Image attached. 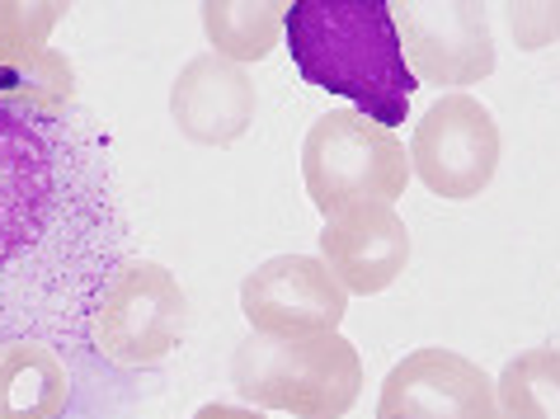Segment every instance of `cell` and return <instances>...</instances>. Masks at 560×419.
Here are the masks:
<instances>
[{"label": "cell", "instance_id": "cell-15", "mask_svg": "<svg viewBox=\"0 0 560 419\" xmlns=\"http://www.w3.org/2000/svg\"><path fill=\"white\" fill-rule=\"evenodd\" d=\"M500 419H560V349H523L494 382Z\"/></svg>", "mask_w": 560, "mask_h": 419}, {"label": "cell", "instance_id": "cell-13", "mask_svg": "<svg viewBox=\"0 0 560 419\" xmlns=\"http://www.w3.org/2000/svg\"><path fill=\"white\" fill-rule=\"evenodd\" d=\"M198 20H203V34L217 57L250 67V61L269 57V48L283 38L288 5H278V0H208V5H198Z\"/></svg>", "mask_w": 560, "mask_h": 419}, {"label": "cell", "instance_id": "cell-18", "mask_svg": "<svg viewBox=\"0 0 560 419\" xmlns=\"http://www.w3.org/2000/svg\"><path fill=\"white\" fill-rule=\"evenodd\" d=\"M194 419H269L264 410L255 406H226V400H208V406H198Z\"/></svg>", "mask_w": 560, "mask_h": 419}, {"label": "cell", "instance_id": "cell-4", "mask_svg": "<svg viewBox=\"0 0 560 419\" xmlns=\"http://www.w3.org/2000/svg\"><path fill=\"white\" fill-rule=\"evenodd\" d=\"M410 151L406 142L363 118L358 108H330L306 128L302 142V184L320 217H335L358 203L396 208L410 189Z\"/></svg>", "mask_w": 560, "mask_h": 419}, {"label": "cell", "instance_id": "cell-11", "mask_svg": "<svg viewBox=\"0 0 560 419\" xmlns=\"http://www.w3.org/2000/svg\"><path fill=\"white\" fill-rule=\"evenodd\" d=\"M259 108V90L250 71L236 61H222L217 53H203L184 61L175 85H170V118L194 147H231L250 132Z\"/></svg>", "mask_w": 560, "mask_h": 419}, {"label": "cell", "instance_id": "cell-5", "mask_svg": "<svg viewBox=\"0 0 560 419\" xmlns=\"http://www.w3.org/2000/svg\"><path fill=\"white\" fill-rule=\"evenodd\" d=\"M189 335V298L179 278L155 259H122L90 316V349L108 368L147 372L165 363Z\"/></svg>", "mask_w": 560, "mask_h": 419}, {"label": "cell", "instance_id": "cell-14", "mask_svg": "<svg viewBox=\"0 0 560 419\" xmlns=\"http://www.w3.org/2000/svg\"><path fill=\"white\" fill-rule=\"evenodd\" d=\"M0 104L34 108V114H71L75 108L71 61L52 48L5 53L0 57Z\"/></svg>", "mask_w": 560, "mask_h": 419}, {"label": "cell", "instance_id": "cell-1", "mask_svg": "<svg viewBox=\"0 0 560 419\" xmlns=\"http://www.w3.org/2000/svg\"><path fill=\"white\" fill-rule=\"evenodd\" d=\"M128 259L100 132L0 104V349H90V316Z\"/></svg>", "mask_w": 560, "mask_h": 419}, {"label": "cell", "instance_id": "cell-10", "mask_svg": "<svg viewBox=\"0 0 560 419\" xmlns=\"http://www.w3.org/2000/svg\"><path fill=\"white\" fill-rule=\"evenodd\" d=\"M320 264L339 278L345 292L377 298L406 273L410 264V231L396 208L358 203L320 222Z\"/></svg>", "mask_w": 560, "mask_h": 419}, {"label": "cell", "instance_id": "cell-16", "mask_svg": "<svg viewBox=\"0 0 560 419\" xmlns=\"http://www.w3.org/2000/svg\"><path fill=\"white\" fill-rule=\"evenodd\" d=\"M67 20V5H34V0H0V57L5 53H38L48 34Z\"/></svg>", "mask_w": 560, "mask_h": 419}, {"label": "cell", "instance_id": "cell-12", "mask_svg": "<svg viewBox=\"0 0 560 419\" xmlns=\"http://www.w3.org/2000/svg\"><path fill=\"white\" fill-rule=\"evenodd\" d=\"M71 406L67 359L48 345L0 349V419H61Z\"/></svg>", "mask_w": 560, "mask_h": 419}, {"label": "cell", "instance_id": "cell-3", "mask_svg": "<svg viewBox=\"0 0 560 419\" xmlns=\"http://www.w3.org/2000/svg\"><path fill=\"white\" fill-rule=\"evenodd\" d=\"M231 386L255 410L292 419H345L363 392V359L339 330L306 339L250 335L231 353Z\"/></svg>", "mask_w": 560, "mask_h": 419}, {"label": "cell", "instance_id": "cell-2", "mask_svg": "<svg viewBox=\"0 0 560 419\" xmlns=\"http://www.w3.org/2000/svg\"><path fill=\"white\" fill-rule=\"evenodd\" d=\"M283 38L306 85L349 100L392 132L410 118L415 75L386 0H292Z\"/></svg>", "mask_w": 560, "mask_h": 419}, {"label": "cell", "instance_id": "cell-9", "mask_svg": "<svg viewBox=\"0 0 560 419\" xmlns=\"http://www.w3.org/2000/svg\"><path fill=\"white\" fill-rule=\"evenodd\" d=\"M377 419H500L486 368L453 349H415L382 382Z\"/></svg>", "mask_w": 560, "mask_h": 419}, {"label": "cell", "instance_id": "cell-6", "mask_svg": "<svg viewBox=\"0 0 560 419\" xmlns=\"http://www.w3.org/2000/svg\"><path fill=\"white\" fill-rule=\"evenodd\" d=\"M410 175L447 203H466L490 189L500 170V123L476 95H443L419 114L410 132Z\"/></svg>", "mask_w": 560, "mask_h": 419}, {"label": "cell", "instance_id": "cell-7", "mask_svg": "<svg viewBox=\"0 0 560 419\" xmlns=\"http://www.w3.org/2000/svg\"><path fill=\"white\" fill-rule=\"evenodd\" d=\"M400 53L415 81L462 95L494 75V34L486 5L471 0H400L392 5Z\"/></svg>", "mask_w": 560, "mask_h": 419}, {"label": "cell", "instance_id": "cell-17", "mask_svg": "<svg viewBox=\"0 0 560 419\" xmlns=\"http://www.w3.org/2000/svg\"><path fill=\"white\" fill-rule=\"evenodd\" d=\"M509 20L513 24H537L533 34H518L523 48H541V43L560 38V5H513Z\"/></svg>", "mask_w": 560, "mask_h": 419}, {"label": "cell", "instance_id": "cell-8", "mask_svg": "<svg viewBox=\"0 0 560 419\" xmlns=\"http://www.w3.org/2000/svg\"><path fill=\"white\" fill-rule=\"evenodd\" d=\"M241 312L255 335H330L349 312V292L316 255H273L241 283Z\"/></svg>", "mask_w": 560, "mask_h": 419}]
</instances>
